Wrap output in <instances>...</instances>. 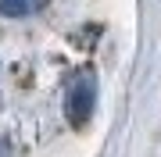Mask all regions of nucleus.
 Instances as JSON below:
<instances>
[{
    "instance_id": "obj_1",
    "label": "nucleus",
    "mask_w": 161,
    "mask_h": 157,
    "mask_svg": "<svg viewBox=\"0 0 161 157\" xmlns=\"http://www.w3.org/2000/svg\"><path fill=\"white\" fill-rule=\"evenodd\" d=\"M93 107H97V82L90 75L75 79L68 86V97H64V111H68L72 125H86V118L93 114Z\"/></svg>"
},
{
    "instance_id": "obj_2",
    "label": "nucleus",
    "mask_w": 161,
    "mask_h": 157,
    "mask_svg": "<svg viewBox=\"0 0 161 157\" xmlns=\"http://www.w3.org/2000/svg\"><path fill=\"white\" fill-rule=\"evenodd\" d=\"M32 14V0H0V18H25Z\"/></svg>"
}]
</instances>
